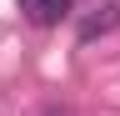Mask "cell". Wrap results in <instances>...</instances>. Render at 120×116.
<instances>
[{"label":"cell","mask_w":120,"mask_h":116,"mask_svg":"<svg viewBox=\"0 0 120 116\" xmlns=\"http://www.w3.org/2000/svg\"><path fill=\"white\" fill-rule=\"evenodd\" d=\"M120 25V5H105V15H90L85 25H80V40H95V35H105V30H115Z\"/></svg>","instance_id":"obj_2"},{"label":"cell","mask_w":120,"mask_h":116,"mask_svg":"<svg viewBox=\"0 0 120 116\" xmlns=\"http://www.w3.org/2000/svg\"><path fill=\"white\" fill-rule=\"evenodd\" d=\"M20 10L30 25H60L70 15V0H20Z\"/></svg>","instance_id":"obj_1"}]
</instances>
